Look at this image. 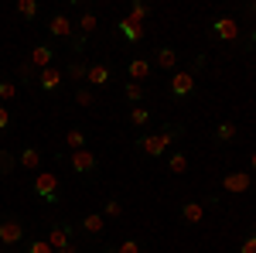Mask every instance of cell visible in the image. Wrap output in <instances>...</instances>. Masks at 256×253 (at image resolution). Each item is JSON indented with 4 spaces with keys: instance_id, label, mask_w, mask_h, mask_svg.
Masks as SVG:
<instances>
[{
    "instance_id": "obj_1",
    "label": "cell",
    "mask_w": 256,
    "mask_h": 253,
    "mask_svg": "<svg viewBox=\"0 0 256 253\" xmlns=\"http://www.w3.org/2000/svg\"><path fill=\"white\" fill-rule=\"evenodd\" d=\"M178 134H181V123H171L164 130H154V134H144L137 137V151L147 157H164V151L178 140Z\"/></svg>"
},
{
    "instance_id": "obj_2",
    "label": "cell",
    "mask_w": 256,
    "mask_h": 253,
    "mask_svg": "<svg viewBox=\"0 0 256 253\" xmlns=\"http://www.w3.org/2000/svg\"><path fill=\"white\" fill-rule=\"evenodd\" d=\"M31 192L38 195L44 205H58V192H62V181L55 171H38L34 175V185H31Z\"/></svg>"
},
{
    "instance_id": "obj_3",
    "label": "cell",
    "mask_w": 256,
    "mask_h": 253,
    "mask_svg": "<svg viewBox=\"0 0 256 253\" xmlns=\"http://www.w3.org/2000/svg\"><path fill=\"white\" fill-rule=\"evenodd\" d=\"M20 239H24V222L14 215L0 219V246H18Z\"/></svg>"
},
{
    "instance_id": "obj_4",
    "label": "cell",
    "mask_w": 256,
    "mask_h": 253,
    "mask_svg": "<svg viewBox=\"0 0 256 253\" xmlns=\"http://www.w3.org/2000/svg\"><path fill=\"white\" fill-rule=\"evenodd\" d=\"M55 55H58V52H55L48 41H41V45H34V48H31L28 65H31L34 72H41V69H52V65H55Z\"/></svg>"
},
{
    "instance_id": "obj_5",
    "label": "cell",
    "mask_w": 256,
    "mask_h": 253,
    "mask_svg": "<svg viewBox=\"0 0 256 253\" xmlns=\"http://www.w3.org/2000/svg\"><path fill=\"white\" fill-rule=\"evenodd\" d=\"M195 72H192V69H188V72H174V76H171V96L174 99H188L192 96V93H195Z\"/></svg>"
},
{
    "instance_id": "obj_6",
    "label": "cell",
    "mask_w": 256,
    "mask_h": 253,
    "mask_svg": "<svg viewBox=\"0 0 256 253\" xmlns=\"http://www.w3.org/2000/svg\"><path fill=\"white\" fill-rule=\"evenodd\" d=\"M68 168H72L76 175H92L99 168V161H96L92 151H72V154H68Z\"/></svg>"
},
{
    "instance_id": "obj_7",
    "label": "cell",
    "mask_w": 256,
    "mask_h": 253,
    "mask_svg": "<svg viewBox=\"0 0 256 253\" xmlns=\"http://www.w3.org/2000/svg\"><path fill=\"white\" fill-rule=\"evenodd\" d=\"M253 188V175L250 171H229L222 178V192H232V195H242Z\"/></svg>"
},
{
    "instance_id": "obj_8",
    "label": "cell",
    "mask_w": 256,
    "mask_h": 253,
    "mask_svg": "<svg viewBox=\"0 0 256 253\" xmlns=\"http://www.w3.org/2000/svg\"><path fill=\"white\" fill-rule=\"evenodd\" d=\"M212 35L226 45H232V41H239V24L232 18H216L212 21Z\"/></svg>"
},
{
    "instance_id": "obj_9",
    "label": "cell",
    "mask_w": 256,
    "mask_h": 253,
    "mask_svg": "<svg viewBox=\"0 0 256 253\" xmlns=\"http://www.w3.org/2000/svg\"><path fill=\"white\" fill-rule=\"evenodd\" d=\"M62 82H65V72H62V69H55V65L38 72V89H41V93H58Z\"/></svg>"
},
{
    "instance_id": "obj_10",
    "label": "cell",
    "mask_w": 256,
    "mask_h": 253,
    "mask_svg": "<svg viewBox=\"0 0 256 253\" xmlns=\"http://www.w3.org/2000/svg\"><path fill=\"white\" fill-rule=\"evenodd\" d=\"M48 31H52V38L72 41V35H76V24L68 21V14H52V21H48Z\"/></svg>"
},
{
    "instance_id": "obj_11",
    "label": "cell",
    "mask_w": 256,
    "mask_h": 253,
    "mask_svg": "<svg viewBox=\"0 0 256 253\" xmlns=\"http://www.w3.org/2000/svg\"><path fill=\"white\" fill-rule=\"evenodd\" d=\"M48 246H52V250H65V246H72V226L55 222V226L48 229Z\"/></svg>"
},
{
    "instance_id": "obj_12",
    "label": "cell",
    "mask_w": 256,
    "mask_h": 253,
    "mask_svg": "<svg viewBox=\"0 0 256 253\" xmlns=\"http://www.w3.org/2000/svg\"><path fill=\"white\" fill-rule=\"evenodd\" d=\"M86 82H89V86H96V89H102V86H110V82H113V69H110V65H102V62H96V65H89Z\"/></svg>"
},
{
    "instance_id": "obj_13",
    "label": "cell",
    "mask_w": 256,
    "mask_h": 253,
    "mask_svg": "<svg viewBox=\"0 0 256 253\" xmlns=\"http://www.w3.org/2000/svg\"><path fill=\"white\" fill-rule=\"evenodd\" d=\"M150 69H154V62L137 55V59H130V65H126V76H130V82H144V79L150 76Z\"/></svg>"
},
{
    "instance_id": "obj_14",
    "label": "cell",
    "mask_w": 256,
    "mask_h": 253,
    "mask_svg": "<svg viewBox=\"0 0 256 253\" xmlns=\"http://www.w3.org/2000/svg\"><path fill=\"white\" fill-rule=\"evenodd\" d=\"M116 31H120V38L123 41H130V45H137L140 38H144V24H137V21H130V18H123L116 24Z\"/></svg>"
},
{
    "instance_id": "obj_15",
    "label": "cell",
    "mask_w": 256,
    "mask_h": 253,
    "mask_svg": "<svg viewBox=\"0 0 256 253\" xmlns=\"http://www.w3.org/2000/svg\"><path fill=\"white\" fill-rule=\"evenodd\" d=\"M181 219H184L188 226H198V222L205 219V205H202V202H195V198L181 202Z\"/></svg>"
},
{
    "instance_id": "obj_16",
    "label": "cell",
    "mask_w": 256,
    "mask_h": 253,
    "mask_svg": "<svg viewBox=\"0 0 256 253\" xmlns=\"http://www.w3.org/2000/svg\"><path fill=\"white\" fill-rule=\"evenodd\" d=\"M154 65L164 69V72H174V69H178V52H174V48H168V45H160L158 52H154Z\"/></svg>"
},
{
    "instance_id": "obj_17",
    "label": "cell",
    "mask_w": 256,
    "mask_h": 253,
    "mask_svg": "<svg viewBox=\"0 0 256 253\" xmlns=\"http://www.w3.org/2000/svg\"><path fill=\"white\" fill-rule=\"evenodd\" d=\"M79 229H82L86 236H99L102 229H106V219H102V212H89V215H82Z\"/></svg>"
},
{
    "instance_id": "obj_18",
    "label": "cell",
    "mask_w": 256,
    "mask_h": 253,
    "mask_svg": "<svg viewBox=\"0 0 256 253\" xmlns=\"http://www.w3.org/2000/svg\"><path fill=\"white\" fill-rule=\"evenodd\" d=\"M96 24H99L96 11H82V14H79V21H76V31H79L82 38H89V35L96 31Z\"/></svg>"
},
{
    "instance_id": "obj_19",
    "label": "cell",
    "mask_w": 256,
    "mask_h": 253,
    "mask_svg": "<svg viewBox=\"0 0 256 253\" xmlns=\"http://www.w3.org/2000/svg\"><path fill=\"white\" fill-rule=\"evenodd\" d=\"M18 164H20V168H28V171H38V168H41V151H38V147H24V151L18 154Z\"/></svg>"
},
{
    "instance_id": "obj_20",
    "label": "cell",
    "mask_w": 256,
    "mask_h": 253,
    "mask_svg": "<svg viewBox=\"0 0 256 253\" xmlns=\"http://www.w3.org/2000/svg\"><path fill=\"white\" fill-rule=\"evenodd\" d=\"M236 137H239V127L232 123V120H222V123L216 127V140L218 144H232Z\"/></svg>"
},
{
    "instance_id": "obj_21",
    "label": "cell",
    "mask_w": 256,
    "mask_h": 253,
    "mask_svg": "<svg viewBox=\"0 0 256 253\" xmlns=\"http://www.w3.org/2000/svg\"><path fill=\"white\" fill-rule=\"evenodd\" d=\"M164 164H168V171H171V175H184V171H188V151H174Z\"/></svg>"
},
{
    "instance_id": "obj_22",
    "label": "cell",
    "mask_w": 256,
    "mask_h": 253,
    "mask_svg": "<svg viewBox=\"0 0 256 253\" xmlns=\"http://www.w3.org/2000/svg\"><path fill=\"white\" fill-rule=\"evenodd\" d=\"M86 140H89V137H86V130L72 127V130L65 134V147H68V151H86Z\"/></svg>"
},
{
    "instance_id": "obj_23",
    "label": "cell",
    "mask_w": 256,
    "mask_h": 253,
    "mask_svg": "<svg viewBox=\"0 0 256 253\" xmlns=\"http://www.w3.org/2000/svg\"><path fill=\"white\" fill-rule=\"evenodd\" d=\"M130 21H137V24H144V21L150 18V4H144V0H134L130 4V14H126Z\"/></svg>"
},
{
    "instance_id": "obj_24",
    "label": "cell",
    "mask_w": 256,
    "mask_h": 253,
    "mask_svg": "<svg viewBox=\"0 0 256 253\" xmlns=\"http://www.w3.org/2000/svg\"><path fill=\"white\" fill-rule=\"evenodd\" d=\"M18 99V82L14 79H0V103L7 106V103H14Z\"/></svg>"
},
{
    "instance_id": "obj_25",
    "label": "cell",
    "mask_w": 256,
    "mask_h": 253,
    "mask_svg": "<svg viewBox=\"0 0 256 253\" xmlns=\"http://www.w3.org/2000/svg\"><path fill=\"white\" fill-rule=\"evenodd\" d=\"M86 72H89V65L79 59L68 62V69H65V79H76V82H86Z\"/></svg>"
},
{
    "instance_id": "obj_26",
    "label": "cell",
    "mask_w": 256,
    "mask_h": 253,
    "mask_svg": "<svg viewBox=\"0 0 256 253\" xmlns=\"http://www.w3.org/2000/svg\"><path fill=\"white\" fill-rule=\"evenodd\" d=\"M123 96H126V103L140 106V99H144V86H140V82H123Z\"/></svg>"
},
{
    "instance_id": "obj_27",
    "label": "cell",
    "mask_w": 256,
    "mask_h": 253,
    "mask_svg": "<svg viewBox=\"0 0 256 253\" xmlns=\"http://www.w3.org/2000/svg\"><path fill=\"white\" fill-rule=\"evenodd\" d=\"M120 215H123V202L106 198V202H102V219H120Z\"/></svg>"
},
{
    "instance_id": "obj_28",
    "label": "cell",
    "mask_w": 256,
    "mask_h": 253,
    "mask_svg": "<svg viewBox=\"0 0 256 253\" xmlns=\"http://www.w3.org/2000/svg\"><path fill=\"white\" fill-rule=\"evenodd\" d=\"M126 120H130L134 127H147V123H150V110H144V106H134Z\"/></svg>"
},
{
    "instance_id": "obj_29",
    "label": "cell",
    "mask_w": 256,
    "mask_h": 253,
    "mask_svg": "<svg viewBox=\"0 0 256 253\" xmlns=\"http://www.w3.org/2000/svg\"><path fill=\"white\" fill-rule=\"evenodd\" d=\"M14 168H18V157L10 154V151H0V178H7Z\"/></svg>"
},
{
    "instance_id": "obj_30",
    "label": "cell",
    "mask_w": 256,
    "mask_h": 253,
    "mask_svg": "<svg viewBox=\"0 0 256 253\" xmlns=\"http://www.w3.org/2000/svg\"><path fill=\"white\" fill-rule=\"evenodd\" d=\"M18 14L20 18H38V0H18Z\"/></svg>"
},
{
    "instance_id": "obj_31",
    "label": "cell",
    "mask_w": 256,
    "mask_h": 253,
    "mask_svg": "<svg viewBox=\"0 0 256 253\" xmlns=\"http://www.w3.org/2000/svg\"><path fill=\"white\" fill-rule=\"evenodd\" d=\"M106 253H144V246H140L137 239H123L120 246H113V250H106Z\"/></svg>"
},
{
    "instance_id": "obj_32",
    "label": "cell",
    "mask_w": 256,
    "mask_h": 253,
    "mask_svg": "<svg viewBox=\"0 0 256 253\" xmlns=\"http://www.w3.org/2000/svg\"><path fill=\"white\" fill-rule=\"evenodd\" d=\"M76 103H79V106H92V103H96V93L86 89V86H79V89H76Z\"/></svg>"
},
{
    "instance_id": "obj_33",
    "label": "cell",
    "mask_w": 256,
    "mask_h": 253,
    "mask_svg": "<svg viewBox=\"0 0 256 253\" xmlns=\"http://www.w3.org/2000/svg\"><path fill=\"white\" fill-rule=\"evenodd\" d=\"M10 123H14V117H10V110H7V106L0 103V134H4V130H10Z\"/></svg>"
},
{
    "instance_id": "obj_34",
    "label": "cell",
    "mask_w": 256,
    "mask_h": 253,
    "mask_svg": "<svg viewBox=\"0 0 256 253\" xmlns=\"http://www.w3.org/2000/svg\"><path fill=\"white\" fill-rule=\"evenodd\" d=\"M28 253H55L48 246V239H34V243H28Z\"/></svg>"
},
{
    "instance_id": "obj_35",
    "label": "cell",
    "mask_w": 256,
    "mask_h": 253,
    "mask_svg": "<svg viewBox=\"0 0 256 253\" xmlns=\"http://www.w3.org/2000/svg\"><path fill=\"white\" fill-rule=\"evenodd\" d=\"M239 253H256V233H250L246 239H242V246H239Z\"/></svg>"
},
{
    "instance_id": "obj_36",
    "label": "cell",
    "mask_w": 256,
    "mask_h": 253,
    "mask_svg": "<svg viewBox=\"0 0 256 253\" xmlns=\"http://www.w3.org/2000/svg\"><path fill=\"white\" fill-rule=\"evenodd\" d=\"M18 76H20V79H38V72H34L28 62H20V65H18Z\"/></svg>"
},
{
    "instance_id": "obj_37",
    "label": "cell",
    "mask_w": 256,
    "mask_h": 253,
    "mask_svg": "<svg viewBox=\"0 0 256 253\" xmlns=\"http://www.w3.org/2000/svg\"><path fill=\"white\" fill-rule=\"evenodd\" d=\"M246 11H250V14L256 18V0H250V4H246Z\"/></svg>"
},
{
    "instance_id": "obj_38",
    "label": "cell",
    "mask_w": 256,
    "mask_h": 253,
    "mask_svg": "<svg viewBox=\"0 0 256 253\" xmlns=\"http://www.w3.org/2000/svg\"><path fill=\"white\" fill-rule=\"evenodd\" d=\"M256 171V151H253V157H250V175Z\"/></svg>"
},
{
    "instance_id": "obj_39",
    "label": "cell",
    "mask_w": 256,
    "mask_h": 253,
    "mask_svg": "<svg viewBox=\"0 0 256 253\" xmlns=\"http://www.w3.org/2000/svg\"><path fill=\"white\" fill-rule=\"evenodd\" d=\"M55 253H79L76 246H65V250H55Z\"/></svg>"
}]
</instances>
